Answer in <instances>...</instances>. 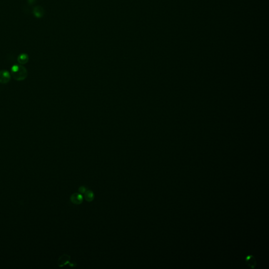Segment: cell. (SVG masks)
I'll return each mask as SVG.
<instances>
[{"label":"cell","instance_id":"obj_1","mask_svg":"<svg viewBox=\"0 0 269 269\" xmlns=\"http://www.w3.org/2000/svg\"><path fill=\"white\" fill-rule=\"evenodd\" d=\"M11 75L17 81H22L26 79L28 73L23 65L16 64L11 67Z\"/></svg>","mask_w":269,"mask_h":269},{"label":"cell","instance_id":"obj_2","mask_svg":"<svg viewBox=\"0 0 269 269\" xmlns=\"http://www.w3.org/2000/svg\"><path fill=\"white\" fill-rule=\"evenodd\" d=\"M11 78L10 73L7 70L0 71V83L5 84L9 82Z\"/></svg>","mask_w":269,"mask_h":269},{"label":"cell","instance_id":"obj_3","mask_svg":"<svg viewBox=\"0 0 269 269\" xmlns=\"http://www.w3.org/2000/svg\"><path fill=\"white\" fill-rule=\"evenodd\" d=\"M70 200L72 204L76 205H79L82 204L83 196L82 194L80 193H74L71 195Z\"/></svg>","mask_w":269,"mask_h":269},{"label":"cell","instance_id":"obj_4","mask_svg":"<svg viewBox=\"0 0 269 269\" xmlns=\"http://www.w3.org/2000/svg\"><path fill=\"white\" fill-rule=\"evenodd\" d=\"M70 260H71V257L69 256L67 254H64L61 256L59 259L58 260L57 264L59 267H63V266H66L68 263H69L71 266H73V264H71L70 263Z\"/></svg>","mask_w":269,"mask_h":269},{"label":"cell","instance_id":"obj_5","mask_svg":"<svg viewBox=\"0 0 269 269\" xmlns=\"http://www.w3.org/2000/svg\"><path fill=\"white\" fill-rule=\"evenodd\" d=\"M246 263L247 266L251 269H254L256 265V260L252 255H249L246 256Z\"/></svg>","mask_w":269,"mask_h":269},{"label":"cell","instance_id":"obj_6","mask_svg":"<svg viewBox=\"0 0 269 269\" xmlns=\"http://www.w3.org/2000/svg\"><path fill=\"white\" fill-rule=\"evenodd\" d=\"M29 56L26 54H22L18 56L17 61L21 65H24L29 61Z\"/></svg>","mask_w":269,"mask_h":269},{"label":"cell","instance_id":"obj_7","mask_svg":"<svg viewBox=\"0 0 269 269\" xmlns=\"http://www.w3.org/2000/svg\"><path fill=\"white\" fill-rule=\"evenodd\" d=\"M94 197L95 196L94 192L91 190H87L85 193L84 194V198L85 200L89 202L93 201L94 199Z\"/></svg>","mask_w":269,"mask_h":269},{"label":"cell","instance_id":"obj_8","mask_svg":"<svg viewBox=\"0 0 269 269\" xmlns=\"http://www.w3.org/2000/svg\"><path fill=\"white\" fill-rule=\"evenodd\" d=\"M79 192L81 194H84L85 193L86 191H87V188L85 186H81L79 188Z\"/></svg>","mask_w":269,"mask_h":269}]
</instances>
